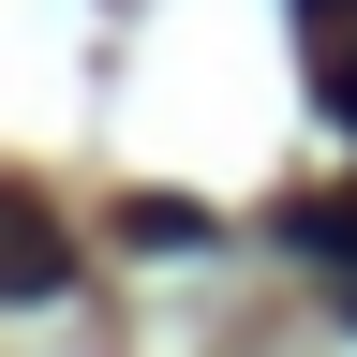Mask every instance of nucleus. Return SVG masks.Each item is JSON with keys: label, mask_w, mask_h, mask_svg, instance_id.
<instances>
[{"label": "nucleus", "mask_w": 357, "mask_h": 357, "mask_svg": "<svg viewBox=\"0 0 357 357\" xmlns=\"http://www.w3.org/2000/svg\"><path fill=\"white\" fill-rule=\"evenodd\" d=\"M75 283V253H60V223H45L30 194H0V298H60Z\"/></svg>", "instance_id": "1"}, {"label": "nucleus", "mask_w": 357, "mask_h": 357, "mask_svg": "<svg viewBox=\"0 0 357 357\" xmlns=\"http://www.w3.org/2000/svg\"><path fill=\"white\" fill-rule=\"evenodd\" d=\"M298 45H312V89H328V119H357V0H298Z\"/></svg>", "instance_id": "2"}]
</instances>
